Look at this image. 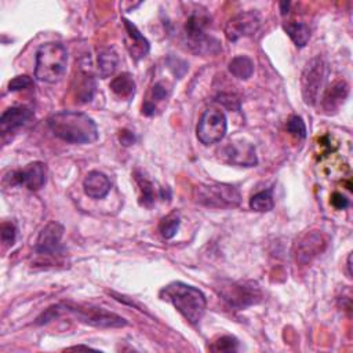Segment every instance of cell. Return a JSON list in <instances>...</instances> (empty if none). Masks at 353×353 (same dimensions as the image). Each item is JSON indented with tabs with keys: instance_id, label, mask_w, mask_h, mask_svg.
<instances>
[{
	"instance_id": "obj_25",
	"label": "cell",
	"mask_w": 353,
	"mask_h": 353,
	"mask_svg": "<svg viewBox=\"0 0 353 353\" xmlns=\"http://www.w3.org/2000/svg\"><path fill=\"white\" fill-rule=\"evenodd\" d=\"M181 225V218L176 213H171L164 217L159 224V231L164 239H172L179 232Z\"/></svg>"
},
{
	"instance_id": "obj_1",
	"label": "cell",
	"mask_w": 353,
	"mask_h": 353,
	"mask_svg": "<svg viewBox=\"0 0 353 353\" xmlns=\"http://www.w3.org/2000/svg\"><path fill=\"white\" fill-rule=\"evenodd\" d=\"M47 126L57 138L68 144L86 145L98 139V127L95 122L83 112H57L49 117Z\"/></svg>"
},
{
	"instance_id": "obj_10",
	"label": "cell",
	"mask_w": 353,
	"mask_h": 353,
	"mask_svg": "<svg viewBox=\"0 0 353 353\" xmlns=\"http://www.w3.org/2000/svg\"><path fill=\"white\" fill-rule=\"evenodd\" d=\"M261 27V17L257 12H242L232 17L225 25V36L231 42L254 35Z\"/></svg>"
},
{
	"instance_id": "obj_34",
	"label": "cell",
	"mask_w": 353,
	"mask_h": 353,
	"mask_svg": "<svg viewBox=\"0 0 353 353\" xmlns=\"http://www.w3.org/2000/svg\"><path fill=\"white\" fill-rule=\"evenodd\" d=\"M288 9H290V2H282V3H280L282 16H286V14L288 13Z\"/></svg>"
},
{
	"instance_id": "obj_9",
	"label": "cell",
	"mask_w": 353,
	"mask_h": 353,
	"mask_svg": "<svg viewBox=\"0 0 353 353\" xmlns=\"http://www.w3.org/2000/svg\"><path fill=\"white\" fill-rule=\"evenodd\" d=\"M228 131V119L227 115L217 108H210L202 115L196 134L198 139L203 145H213L221 142Z\"/></svg>"
},
{
	"instance_id": "obj_29",
	"label": "cell",
	"mask_w": 353,
	"mask_h": 353,
	"mask_svg": "<svg viewBox=\"0 0 353 353\" xmlns=\"http://www.w3.org/2000/svg\"><path fill=\"white\" fill-rule=\"evenodd\" d=\"M287 131L293 137H295L298 139L306 138V126H305V123H304L301 116L294 115V116H291L288 119V122H287Z\"/></svg>"
},
{
	"instance_id": "obj_32",
	"label": "cell",
	"mask_w": 353,
	"mask_h": 353,
	"mask_svg": "<svg viewBox=\"0 0 353 353\" xmlns=\"http://www.w3.org/2000/svg\"><path fill=\"white\" fill-rule=\"evenodd\" d=\"M331 205L332 207H335L337 210H345L349 207V201L339 192H335L332 194L331 196Z\"/></svg>"
},
{
	"instance_id": "obj_2",
	"label": "cell",
	"mask_w": 353,
	"mask_h": 353,
	"mask_svg": "<svg viewBox=\"0 0 353 353\" xmlns=\"http://www.w3.org/2000/svg\"><path fill=\"white\" fill-rule=\"evenodd\" d=\"M160 297L164 301H168L174 305L191 324H198L205 313L207 301L205 294L190 284L183 282H172L161 288Z\"/></svg>"
},
{
	"instance_id": "obj_33",
	"label": "cell",
	"mask_w": 353,
	"mask_h": 353,
	"mask_svg": "<svg viewBox=\"0 0 353 353\" xmlns=\"http://www.w3.org/2000/svg\"><path fill=\"white\" fill-rule=\"evenodd\" d=\"M119 139H120V142H122L124 146H128V145H131V144L135 142L134 134H133L131 131H128V130H122V131H120V135H119Z\"/></svg>"
},
{
	"instance_id": "obj_3",
	"label": "cell",
	"mask_w": 353,
	"mask_h": 353,
	"mask_svg": "<svg viewBox=\"0 0 353 353\" xmlns=\"http://www.w3.org/2000/svg\"><path fill=\"white\" fill-rule=\"evenodd\" d=\"M68 67V52L61 43H46L36 52L35 78L43 83L60 82Z\"/></svg>"
},
{
	"instance_id": "obj_17",
	"label": "cell",
	"mask_w": 353,
	"mask_h": 353,
	"mask_svg": "<svg viewBox=\"0 0 353 353\" xmlns=\"http://www.w3.org/2000/svg\"><path fill=\"white\" fill-rule=\"evenodd\" d=\"M349 95V84L342 79L334 82L324 93L321 106L327 113L337 112Z\"/></svg>"
},
{
	"instance_id": "obj_27",
	"label": "cell",
	"mask_w": 353,
	"mask_h": 353,
	"mask_svg": "<svg viewBox=\"0 0 353 353\" xmlns=\"http://www.w3.org/2000/svg\"><path fill=\"white\" fill-rule=\"evenodd\" d=\"M239 349V341L232 335H224L213 342L210 350L213 352H236Z\"/></svg>"
},
{
	"instance_id": "obj_16",
	"label": "cell",
	"mask_w": 353,
	"mask_h": 353,
	"mask_svg": "<svg viewBox=\"0 0 353 353\" xmlns=\"http://www.w3.org/2000/svg\"><path fill=\"white\" fill-rule=\"evenodd\" d=\"M83 190L91 199H104L111 191V181L101 171H90L83 181Z\"/></svg>"
},
{
	"instance_id": "obj_13",
	"label": "cell",
	"mask_w": 353,
	"mask_h": 353,
	"mask_svg": "<svg viewBox=\"0 0 353 353\" xmlns=\"http://www.w3.org/2000/svg\"><path fill=\"white\" fill-rule=\"evenodd\" d=\"M64 236V227L60 223H50L47 224L39 234L35 251L39 255H58L62 251L61 240Z\"/></svg>"
},
{
	"instance_id": "obj_15",
	"label": "cell",
	"mask_w": 353,
	"mask_h": 353,
	"mask_svg": "<svg viewBox=\"0 0 353 353\" xmlns=\"http://www.w3.org/2000/svg\"><path fill=\"white\" fill-rule=\"evenodd\" d=\"M124 30H126V47L134 61H139L148 56L150 46L146 38L138 31V28L128 20H123Z\"/></svg>"
},
{
	"instance_id": "obj_23",
	"label": "cell",
	"mask_w": 353,
	"mask_h": 353,
	"mask_svg": "<svg viewBox=\"0 0 353 353\" xmlns=\"http://www.w3.org/2000/svg\"><path fill=\"white\" fill-rule=\"evenodd\" d=\"M229 72L239 80H247L254 73V62L247 56H238L229 62Z\"/></svg>"
},
{
	"instance_id": "obj_30",
	"label": "cell",
	"mask_w": 353,
	"mask_h": 353,
	"mask_svg": "<svg viewBox=\"0 0 353 353\" xmlns=\"http://www.w3.org/2000/svg\"><path fill=\"white\" fill-rule=\"evenodd\" d=\"M17 238V228L13 223L2 224V242L8 246H13Z\"/></svg>"
},
{
	"instance_id": "obj_6",
	"label": "cell",
	"mask_w": 353,
	"mask_h": 353,
	"mask_svg": "<svg viewBox=\"0 0 353 353\" xmlns=\"http://www.w3.org/2000/svg\"><path fill=\"white\" fill-rule=\"evenodd\" d=\"M221 298L234 309L242 310L257 305L262 301L264 293L258 283L251 280L240 282H221L217 286Z\"/></svg>"
},
{
	"instance_id": "obj_11",
	"label": "cell",
	"mask_w": 353,
	"mask_h": 353,
	"mask_svg": "<svg viewBox=\"0 0 353 353\" xmlns=\"http://www.w3.org/2000/svg\"><path fill=\"white\" fill-rule=\"evenodd\" d=\"M12 185H24L30 191H39L47 183V167L42 161H34L20 171L10 174Z\"/></svg>"
},
{
	"instance_id": "obj_19",
	"label": "cell",
	"mask_w": 353,
	"mask_h": 353,
	"mask_svg": "<svg viewBox=\"0 0 353 353\" xmlns=\"http://www.w3.org/2000/svg\"><path fill=\"white\" fill-rule=\"evenodd\" d=\"M119 56L112 47H104L98 52L97 65H98V75L102 79L112 76L117 68Z\"/></svg>"
},
{
	"instance_id": "obj_12",
	"label": "cell",
	"mask_w": 353,
	"mask_h": 353,
	"mask_svg": "<svg viewBox=\"0 0 353 353\" xmlns=\"http://www.w3.org/2000/svg\"><path fill=\"white\" fill-rule=\"evenodd\" d=\"M220 155L224 161L240 167H253L258 163L255 148L246 141H231L221 150Z\"/></svg>"
},
{
	"instance_id": "obj_8",
	"label": "cell",
	"mask_w": 353,
	"mask_h": 353,
	"mask_svg": "<svg viewBox=\"0 0 353 353\" xmlns=\"http://www.w3.org/2000/svg\"><path fill=\"white\" fill-rule=\"evenodd\" d=\"M327 76V64L321 57L312 58L301 76V89L302 97L306 105H316L319 101L320 90L324 86Z\"/></svg>"
},
{
	"instance_id": "obj_4",
	"label": "cell",
	"mask_w": 353,
	"mask_h": 353,
	"mask_svg": "<svg viewBox=\"0 0 353 353\" xmlns=\"http://www.w3.org/2000/svg\"><path fill=\"white\" fill-rule=\"evenodd\" d=\"M210 17L205 12H194L185 23L187 46L199 56H210L220 52V42L206 34Z\"/></svg>"
},
{
	"instance_id": "obj_35",
	"label": "cell",
	"mask_w": 353,
	"mask_h": 353,
	"mask_svg": "<svg viewBox=\"0 0 353 353\" xmlns=\"http://www.w3.org/2000/svg\"><path fill=\"white\" fill-rule=\"evenodd\" d=\"M346 266H348V275H349V277L352 276V255L349 254V257H348V264H346Z\"/></svg>"
},
{
	"instance_id": "obj_7",
	"label": "cell",
	"mask_w": 353,
	"mask_h": 353,
	"mask_svg": "<svg viewBox=\"0 0 353 353\" xmlns=\"http://www.w3.org/2000/svg\"><path fill=\"white\" fill-rule=\"evenodd\" d=\"M61 308L64 312L72 313L79 321L93 326V327L119 328V327H124L127 324L124 317H122L113 312H109L104 308L82 305V304H72V302L62 304Z\"/></svg>"
},
{
	"instance_id": "obj_18",
	"label": "cell",
	"mask_w": 353,
	"mask_h": 353,
	"mask_svg": "<svg viewBox=\"0 0 353 353\" xmlns=\"http://www.w3.org/2000/svg\"><path fill=\"white\" fill-rule=\"evenodd\" d=\"M326 246V242L323 240L320 234H310L306 235L299 243H298V250H297V258L299 262H308L317 254L323 251Z\"/></svg>"
},
{
	"instance_id": "obj_22",
	"label": "cell",
	"mask_w": 353,
	"mask_h": 353,
	"mask_svg": "<svg viewBox=\"0 0 353 353\" xmlns=\"http://www.w3.org/2000/svg\"><path fill=\"white\" fill-rule=\"evenodd\" d=\"M283 28L297 47L302 49L308 45V42L310 39V30L306 24H304V23H287V24L283 25Z\"/></svg>"
},
{
	"instance_id": "obj_28",
	"label": "cell",
	"mask_w": 353,
	"mask_h": 353,
	"mask_svg": "<svg viewBox=\"0 0 353 353\" xmlns=\"http://www.w3.org/2000/svg\"><path fill=\"white\" fill-rule=\"evenodd\" d=\"M170 91H171V89L164 82H157V83H155V86L150 90V100H146V102H149L155 108H157L156 104L166 101L170 97Z\"/></svg>"
},
{
	"instance_id": "obj_14",
	"label": "cell",
	"mask_w": 353,
	"mask_h": 353,
	"mask_svg": "<svg viewBox=\"0 0 353 353\" xmlns=\"http://www.w3.org/2000/svg\"><path fill=\"white\" fill-rule=\"evenodd\" d=\"M34 117V112L27 106H12L0 116V131L2 135L14 133L24 127Z\"/></svg>"
},
{
	"instance_id": "obj_5",
	"label": "cell",
	"mask_w": 353,
	"mask_h": 353,
	"mask_svg": "<svg viewBox=\"0 0 353 353\" xmlns=\"http://www.w3.org/2000/svg\"><path fill=\"white\" fill-rule=\"evenodd\" d=\"M196 203L210 209H235L242 203L240 191L229 184H201L194 191Z\"/></svg>"
},
{
	"instance_id": "obj_26",
	"label": "cell",
	"mask_w": 353,
	"mask_h": 353,
	"mask_svg": "<svg viewBox=\"0 0 353 353\" xmlns=\"http://www.w3.org/2000/svg\"><path fill=\"white\" fill-rule=\"evenodd\" d=\"M82 78L83 79H82L80 84L78 86L76 98L79 100V102H90L93 100V95H94V91H95V82L87 73H83Z\"/></svg>"
},
{
	"instance_id": "obj_31",
	"label": "cell",
	"mask_w": 353,
	"mask_h": 353,
	"mask_svg": "<svg viewBox=\"0 0 353 353\" xmlns=\"http://www.w3.org/2000/svg\"><path fill=\"white\" fill-rule=\"evenodd\" d=\"M34 84V80L27 76V75H23V76H17L14 79L10 80L9 83V90L12 93H16V91H21V90H25L28 87H31Z\"/></svg>"
},
{
	"instance_id": "obj_24",
	"label": "cell",
	"mask_w": 353,
	"mask_h": 353,
	"mask_svg": "<svg viewBox=\"0 0 353 353\" xmlns=\"http://www.w3.org/2000/svg\"><path fill=\"white\" fill-rule=\"evenodd\" d=\"M273 206H275V202L272 196V190L261 191L250 199V209L258 213H268L273 210Z\"/></svg>"
},
{
	"instance_id": "obj_21",
	"label": "cell",
	"mask_w": 353,
	"mask_h": 353,
	"mask_svg": "<svg viewBox=\"0 0 353 353\" xmlns=\"http://www.w3.org/2000/svg\"><path fill=\"white\" fill-rule=\"evenodd\" d=\"M135 181L139 188V205L142 207H148V209L152 207L157 198V191H156L153 183H150L139 172H135Z\"/></svg>"
},
{
	"instance_id": "obj_20",
	"label": "cell",
	"mask_w": 353,
	"mask_h": 353,
	"mask_svg": "<svg viewBox=\"0 0 353 353\" xmlns=\"http://www.w3.org/2000/svg\"><path fill=\"white\" fill-rule=\"evenodd\" d=\"M111 90L123 100H130L135 94V82L130 73H122L111 82Z\"/></svg>"
}]
</instances>
